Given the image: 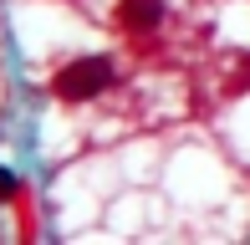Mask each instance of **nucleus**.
Listing matches in <instances>:
<instances>
[{"label": "nucleus", "instance_id": "obj_1", "mask_svg": "<svg viewBox=\"0 0 250 245\" xmlns=\"http://www.w3.org/2000/svg\"><path fill=\"white\" fill-rule=\"evenodd\" d=\"M112 87V61L107 57H82V61H66L62 72L51 77V92L62 102H92Z\"/></svg>", "mask_w": 250, "mask_h": 245}, {"label": "nucleus", "instance_id": "obj_2", "mask_svg": "<svg viewBox=\"0 0 250 245\" xmlns=\"http://www.w3.org/2000/svg\"><path fill=\"white\" fill-rule=\"evenodd\" d=\"M164 16V0H123V26L133 31H153Z\"/></svg>", "mask_w": 250, "mask_h": 245}, {"label": "nucleus", "instance_id": "obj_3", "mask_svg": "<svg viewBox=\"0 0 250 245\" xmlns=\"http://www.w3.org/2000/svg\"><path fill=\"white\" fill-rule=\"evenodd\" d=\"M10 194H16V179H10V174L0 169V199H10Z\"/></svg>", "mask_w": 250, "mask_h": 245}]
</instances>
